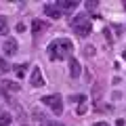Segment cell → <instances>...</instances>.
<instances>
[{
	"instance_id": "1",
	"label": "cell",
	"mask_w": 126,
	"mask_h": 126,
	"mask_svg": "<svg viewBox=\"0 0 126 126\" xmlns=\"http://www.w3.org/2000/svg\"><path fill=\"white\" fill-rule=\"evenodd\" d=\"M74 53V44L67 38H57L48 44V57L53 61H63V59H72Z\"/></svg>"
},
{
	"instance_id": "2",
	"label": "cell",
	"mask_w": 126,
	"mask_h": 126,
	"mask_svg": "<svg viewBox=\"0 0 126 126\" xmlns=\"http://www.w3.org/2000/svg\"><path fill=\"white\" fill-rule=\"evenodd\" d=\"M72 27H74V32H76L80 38H86L90 34V19L86 17L84 13H80V15H76V17H72Z\"/></svg>"
},
{
	"instance_id": "3",
	"label": "cell",
	"mask_w": 126,
	"mask_h": 126,
	"mask_svg": "<svg viewBox=\"0 0 126 126\" xmlns=\"http://www.w3.org/2000/svg\"><path fill=\"white\" fill-rule=\"evenodd\" d=\"M42 103H44L46 107L53 109L55 116H61L63 113V99H61V94H46L44 99H42Z\"/></svg>"
},
{
	"instance_id": "4",
	"label": "cell",
	"mask_w": 126,
	"mask_h": 126,
	"mask_svg": "<svg viewBox=\"0 0 126 126\" xmlns=\"http://www.w3.org/2000/svg\"><path fill=\"white\" fill-rule=\"evenodd\" d=\"M30 84L34 86V88H40V86H44V76H42V69L40 67H34L30 74Z\"/></svg>"
},
{
	"instance_id": "5",
	"label": "cell",
	"mask_w": 126,
	"mask_h": 126,
	"mask_svg": "<svg viewBox=\"0 0 126 126\" xmlns=\"http://www.w3.org/2000/svg\"><path fill=\"white\" fill-rule=\"evenodd\" d=\"M2 50H4V55H6V57H13V55H17V50H19L17 40H13V38H6V40H4V44H2Z\"/></svg>"
},
{
	"instance_id": "6",
	"label": "cell",
	"mask_w": 126,
	"mask_h": 126,
	"mask_svg": "<svg viewBox=\"0 0 126 126\" xmlns=\"http://www.w3.org/2000/svg\"><path fill=\"white\" fill-rule=\"evenodd\" d=\"M78 6V0H57V9L61 11V13H65V11H74Z\"/></svg>"
},
{
	"instance_id": "7",
	"label": "cell",
	"mask_w": 126,
	"mask_h": 126,
	"mask_svg": "<svg viewBox=\"0 0 126 126\" xmlns=\"http://www.w3.org/2000/svg\"><path fill=\"white\" fill-rule=\"evenodd\" d=\"M80 74H82L80 61L72 57V59H69V76H72V78H80Z\"/></svg>"
},
{
	"instance_id": "8",
	"label": "cell",
	"mask_w": 126,
	"mask_h": 126,
	"mask_svg": "<svg viewBox=\"0 0 126 126\" xmlns=\"http://www.w3.org/2000/svg\"><path fill=\"white\" fill-rule=\"evenodd\" d=\"M44 15L50 19H59L61 17V11L57 9V4H44Z\"/></svg>"
},
{
	"instance_id": "9",
	"label": "cell",
	"mask_w": 126,
	"mask_h": 126,
	"mask_svg": "<svg viewBox=\"0 0 126 126\" xmlns=\"http://www.w3.org/2000/svg\"><path fill=\"white\" fill-rule=\"evenodd\" d=\"M44 30H46V21H40V19H34V21H32V34H34V36L42 34Z\"/></svg>"
},
{
	"instance_id": "10",
	"label": "cell",
	"mask_w": 126,
	"mask_h": 126,
	"mask_svg": "<svg viewBox=\"0 0 126 126\" xmlns=\"http://www.w3.org/2000/svg\"><path fill=\"white\" fill-rule=\"evenodd\" d=\"M0 34H9V23L4 17H0Z\"/></svg>"
},
{
	"instance_id": "11",
	"label": "cell",
	"mask_w": 126,
	"mask_h": 126,
	"mask_svg": "<svg viewBox=\"0 0 126 126\" xmlns=\"http://www.w3.org/2000/svg\"><path fill=\"white\" fill-rule=\"evenodd\" d=\"M72 101H76V103H84V101H86V94H72Z\"/></svg>"
},
{
	"instance_id": "12",
	"label": "cell",
	"mask_w": 126,
	"mask_h": 126,
	"mask_svg": "<svg viewBox=\"0 0 126 126\" xmlns=\"http://www.w3.org/2000/svg\"><path fill=\"white\" fill-rule=\"evenodd\" d=\"M11 122V116L9 113H2V116H0V126H6Z\"/></svg>"
},
{
	"instance_id": "13",
	"label": "cell",
	"mask_w": 126,
	"mask_h": 126,
	"mask_svg": "<svg viewBox=\"0 0 126 126\" xmlns=\"http://www.w3.org/2000/svg\"><path fill=\"white\" fill-rule=\"evenodd\" d=\"M6 69H9V63H6V61H4L2 57H0V74H4Z\"/></svg>"
},
{
	"instance_id": "14",
	"label": "cell",
	"mask_w": 126,
	"mask_h": 126,
	"mask_svg": "<svg viewBox=\"0 0 126 126\" xmlns=\"http://www.w3.org/2000/svg\"><path fill=\"white\" fill-rule=\"evenodd\" d=\"M86 9L88 11H97V2H94V0H88V2H86Z\"/></svg>"
},
{
	"instance_id": "15",
	"label": "cell",
	"mask_w": 126,
	"mask_h": 126,
	"mask_svg": "<svg viewBox=\"0 0 126 126\" xmlns=\"http://www.w3.org/2000/svg\"><path fill=\"white\" fill-rule=\"evenodd\" d=\"M84 55H86V57H93V55H94V48H93V46H86V48H84Z\"/></svg>"
},
{
	"instance_id": "16",
	"label": "cell",
	"mask_w": 126,
	"mask_h": 126,
	"mask_svg": "<svg viewBox=\"0 0 126 126\" xmlns=\"http://www.w3.org/2000/svg\"><path fill=\"white\" fill-rule=\"evenodd\" d=\"M84 111H86V105H84V103L78 105V113H84Z\"/></svg>"
},
{
	"instance_id": "17",
	"label": "cell",
	"mask_w": 126,
	"mask_h": 126,
	"mask_svg": "<svg viewBox=\"0 0 126 126\" xmlns=\"http://www.w3.org/2000/svg\"><path fill=\"white\" fill-rule=\"evenodd\" d=\"M46 126H65V124H61V122H46Z\"/></svg>"
},
{
	"instance_id": "18",
	"label": "cell",
	"mask_w": 126,
	"mask_h": 126,
	"mask_svg": "<svg viewBox=\"0 0 126 126\" xmlns=\"http://www.w3.org/2000/svg\"><path fill=\"white\" fill-rule=\"evenodd\" d=\"M93 126H109V124H107V122H94Z\"/></svg>"
},
{
	"instance_id": "19",
	"label": "cell",
	"mask_w": 126,
	"mask_h": 126,
	"mask_svg": "<svg viewBox=\"0 0 126 126\" xmlns=\"http://www.w3.org/2000/svg\"><path fill=\"white\" fill-rule=\"evenodd\" d=\"M124 9H126V2H124Z\"/></svg>"
}]
</instances>
